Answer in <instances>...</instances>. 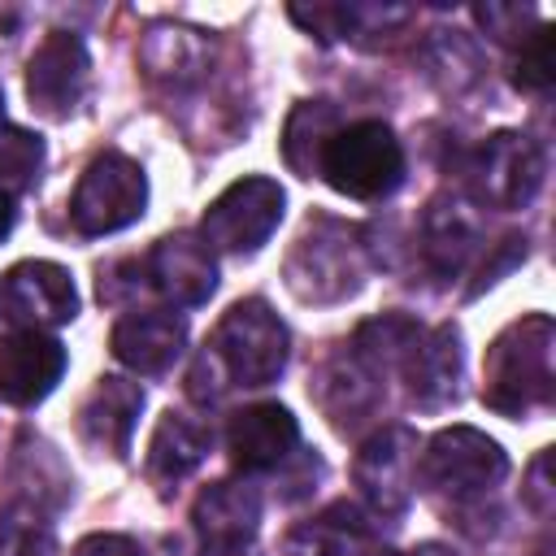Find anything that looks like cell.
Wrapping results in <instances>:
<instances>
[{
  "label": "cell",
  "mask_w": 556,
  "mask_h": 556,
  "mask_svg": "<svg viewBox=\"0 0 556 556\" xmlns=\"http://www.w3.org/2000/svg\"><path fill=\"white\" fill-rule=\"evenodd\" d=\"M291 356V334L265 300H239L222 313L213 339L191 369V395L200 404L222 400L226 387H269Z\"/></svg>",
  "instance_id": "cell-1"
},
{
  "label": "cell",
  "mask_w": 556,
  "mask_h": 556,
  "mask_svg": "<svg viewBox=\"0 0 556 556\" xmlns=\"http://www.w3.org/2000/svg\"><path fill=\"white\" fill-rule=\"evenodd\" d=\"M556 326L547 313H526L495 334L482 365V404L500 417H530L552 404L556 369H552Z\"/></svg>",
  "instance_id": "cell-2"
},
{
  "label": "cell",
  "mask_w": 556,
  "mask_h": 556,
  "mask_svg": "<svg viewBox=\"0 0 556 556\" xmlns=\"http://www.w3.org/2000/svg\"><path fill=\"white\" fill-rule=\"evenodd\" d=\"M317 178L348 200H382L404 182V143L378 117L343 122L321 148Z\"/></svg>",
  "instance_id": "cell-3"
},
{
  "label": "cell",
  "mask_w": 556,
  "mask_h": 556,
  "mask_svg": "<svg viewBox=\"0 0 556 556\" xmlns=\"http://www.w3.org/2000/svg\"><path fill=\"white\" fill-rule=\"evenodd\" d=\"M365 278V243L356 226H343L334 217L308 222V230L295 239L287 256V287L308 304L348 300Z\"/></svg>",
  "instance_id": "cell-4"
},
{
  "label": "cell",
  "mask_w": 556,
  "mask_h": 556,
  "mask_svg": "<svg viewBox=\"0 0 556 556\" xmlns=\"http://www.w3.org/2000/svg\"><path fill=\"white\" fill-rule=\"evenodd\" d=\"M417 473L434 495L465 504V500H478L504 482L508 456L491 434H482L473 426H447L417 456Z\"/></svg>",
  "instance_id": "cell-5"
},
{
  "label": "cell",
  "mask_w": 556,
  "mask_h": 556,
  "mask_svg": "<svg viewBox=\"0 0 556 556\" xmlns=\"http://www.w3.org/2000/svg\"><path fill=\"white\" fill-rule=\"evenodd\" d=\"M143 208H148V174L126 152H100L83 169L70 195V222L87 239L126 230L130 222L143 217Z\"/></svg>",
  "instance_id": "cell-6"
},
{
  "label": "cell",
  "mask_w": 556,
  "mask_h": 556,
  "mask_svg": "<svg viewBox=\"0 0 556 556\" xmlns=\"http://www.w3.org/2000/svg\"><path fill=\"white\" fill-rule=\"evenodd\" d=\"M543 174H547L543 148L526 130H495V135H486L469 152V165H465L473 200L491 204V208H526L539 195Z\"/></svg>",
  "instance_id": "cell-7"
},
{
  "label": "cell",
  "mask_w": 556,
  "mask_h": 556,
  "mask_svg": "<svg viewBox=\"0 0 556 556\" xmlns=\"http://www.w3.org/2000/svg\"><path fill=\"white\" fill-rule=\"evenodd\" d=\"M282 208H287V191L274 178H265V174L239 178L217 200H208V208L200 217V239L213 252H235V256L256 252L278 230Z\"/></svg>",
  "instance_id": "cell-8"
},
{
  "label": "cell",
  "mask_w": 556,
  "mask_h": 556,
  "mask_svg": "<svg viewBox=\"0 0 556 556\" xmlns=\"http://www.w3.org/2000/svg\"><path fill=\"white\" fill-rule=\"evenodd\" d=\"M352 478H356L361 500L378 517L404 513L413 491H417V434L408 426H400V421L374 430L356 452Z\"/></svg>",
  "instance_id": "cell-9"
},
{
  "label": "cell",
  "mask_w": 556,
  "mask_h": 556,
  "mask_svg": "<svg viewBox=\"0 0 556 556\" xmlns=\"http://www.w3.org/2000/svg\"><path fill=\"white\" fill-rule=\"evenodd\" d=\"M4 317L22 330H52L78 317V287L56 261H17L0 291Z\"/></svg>",
  "instance_id": "cell-10"
},
{
  "label": "cell",
  "mask_w": 556,
  "mask_h": 556,
  "mask_svg": "<svg viewBox=\"0 0 556 556\" xmlns=\"http://www.w3.org/2000/svg\"><path fill=\"white\" fill-rule=\"evenodd\" d=\"M91 56L74 30H52L30 52L26 65V96L43 117H70L87 91Z\"/></svg>",
  "instance_id": "cell-11"
},
{
  "label": "cell",
  "mask_w": 556,
  "mask_h": 556,
  "mask_svg": "<svg viewBox=\"0 0 556 556\" xmlns=\"http://www.w3.org/2000/svg\"><path fill=\"white\" fill-rule=\"evenodd\" d=\"M143 269H148V282L174 308H195V304H204L217 291V256L191 230H178V235L156 239L152 252H148V261H143Z\"/></svg>",
  "instance_id": "cell-12"
},
{
  "label": "cell",
  "mask_w": 556,
  "mask_h": 556,
  "mask_svg": "<svg viewBox=\"0 0 556 556\" xmlns=\"http://www.w3.org/2000/svg\"><path fill=\"white\" fill-rule=\"evenodd\" d=\"M65 365L70 356L61 339H52L48 330H13L9 339H0V400L17 408L48 400Z\"/></svg>",
  "instance_id": "cell-13"
},
{
  "label": "cell",
  "mask_w": 556,
  "mask_h": 556,
  "mask_svg": "<svg viewBox=\"0 0 556 556\" xmlns=\"http://www.w3.org/2000/svg\"><path fill=\"white\" fill-rule=\"evenodd\" d=\"M191 521L204 539V552H252L261 530V491L252 482L222 478L195 495Z\"/></svg>",
  "instance_id": "cell-14"
},
{
  "label": "cell",
  "mask_w": 556,
  "mask_h": 556,
  "mask_svg": "<svg viewBox=\"0 0 556 556\" xmlns=\"http://www.w3.org/2000/svg\"><path fill=\"white\" fill-rule=\"evenodd\" d=\"M295 443H300V421L291 417L287 404H274V400L239 408L226 426V452L243 473L278 469L295 452Z\"/></svg>",
  "instance_id": "cell-15"
},
{
  "label": "cell",
  "mask_w": 556,
  "mask_h": 556,
  "mask_svg": "<svg viewBox=\"0 0 556 556\" xmlns=\"http://www.w3.org/2000/svg\"><path fill=\"white\" fill-rule=\"evenodd\" d=\"M482 248V217L465 195H434L421 217V256L439 278H456Z\"/></svg>",
  "instance_id": "cell-16"
},
{
  "label": "cell",
  "mask_w": 556,
  "mask_h": 556,
  "mask_svg": "<svg viewBox=\"0 0 556 556\" xmlns=\"http://www.w3.org/2000/svg\"><path fill=\"white\" fill-rule=\"evenodd\" d=\"M109 348L135 374H165L187 348V321L174 308H135L117 317Z\"/></svg>",
  "instance_id": "cell-17"
},
{
  "label": "cell",
  "mask_w": 556,
  "mask_h": 556,
  "mask_svg": "<svg viewBox=\"0 0 556 556\" xmlns=\"http://www.w3.org/2000/svg\"><path fill=\"white\" fill-rule=\"evenodd\" d=\"M408 395L421 408H443L460 395V369H465V348H460V330L452 321L421 330L417 343L408 348V356L400 361Z\"/></svg>",
  "instance_id": "cell-18"
},
{
  "label": "cell",
  "mask_w": 556,
  "mask_h": 556,
  "mask_svg": "<svg viewBox=\"0 0 556 556\" xmlns=\"http://www.w3.org/2000/svg\"><path fill=\"white\" fill-rule=\"evenodd\" d=\"M143 413V387L117 374L96 378L91 395L78 408V434L91 452H109V456H126L135 421Z\"/></svg>",
  "instance_id": "cell-19"
},
{
  "label": "cell",
  "mask_w": 556,
  "mask_h": 556,
  "mask_svg": "<svg viewBox=\"0 0 556 556\" xmlns=\"http://www.w3.org/2000/svg\"><path fill=\"white\" fill-rule=\"evenodd\" d=\"M208 456V430L187 413H165L148 439V478L169 491Z\"/></svg>",
  "instance_id": "cell-20"
},
{
  "label": "cell",
  "mask_w": 556,
  "mask_h": 556,
  "mask_svg": "<svg viewBox=\"0 0 556 556\" xmlns=\"http://www.w3.org/2000/svg\"><path fill=\"white\" fill-rule=\"evenodd\" d=\"M139 61L156 83H195L208 70V43L200 30L178 26V22H156L148 26L143 43H139Z\"/></svg>",
  "instance_id": "cell-21"
},
{
  "label": "cell",
  "mask_w": 556,
  "mask_h": 556,
  "mask_svg": "<svg viewBox=\"0 0 556 556\" xmlns=\"http://www.w3.org/2000/svg\"><path fill=\"white\" fill-rule=\"evenodd\" d=\"M369 543V521L348 504H330L287 534V556H361Z\"/></svg>",
  "instance_id": "cell-22"
},
{
  "label": "cell",
  "mask_w": 556,
  "mask_h": 556,
  "mask_svg": "<svg viewBox=\"0 0 556 556\" xmlns=\"http://www.w3.org/2000/svg\"><path fill=\"white\" fill-rule=\"evenodd\" d=\"M378 395H382V378L374 374V369H365L356 356H334L330 365H326V374H321V382H317V400H321V408L330 413V421L334 426H352V421H361L374 404H378Z\"/></svg>",
  "instance_id": "cell-23"
},
{
  "label": "cell",
  "mask_w": 556,
  "mask_h": 556,
  "mask_svg": "<svg viewBox=\"0 0 556 556\" xmlns=\"http://www.w3.org/2000/svg\"><path fill=\"white\" fill-rule=\"evenodd\" d=\"M417 334H421V326H417L408 313H382V317L361 321L343 352L356 356L365 369H374V374L382 378L387 369H395V365L408 356V348L417 343Z\"/></svg>",
  "instance_id": "cell-24"
},
{
  "label": "cell",
  "mask_w": 556,
  "mask_h": 556,
  "mask_svg": "<svg viewBox=\"0 0 556 556\" xmlns=\"http://www.w3.org/2000/svg\"><path fill=\"white\" fill-rule=\"evenodd\" d=\"M339 126H343V117H339V109L330 100H300L295 113L287 117V135H282L287 165L300 178H313L317 174V161H321V148H326V139Z\"/></svg>",
  "instance_id": "cell-25"
},
{
  "label": "cell",
  "mask_w": 556,
  "mask_h": 556,
  "mask_svg": "<svg viewBox=\"0 0 556 556\" xmlns=\"http://www.w3.org/2000/svg\"><path fill=\"white\" fill-rule=\"evenodd\" d=\"M0 556H56L52 521L35 500H13L0 513Z\"/></svg>",
  "instance_id": "cell-26"
},
{
  "label": "cell",
  "mask_w": 556,
  "mask_h": 556,
  "mask_svg": "<svg viewBox=\"0 0 556 556\" xmlns=\"http://www.w3.org/2000/svg\"><path fill=\"white\" fill-rule=\"evenodd\" d=\"M39 169H43V139L22 126H0V187L9 195L26 191L35 187Z\"/></svg>",
  "instance_id": "cell-27"
},
{
  "label": "cell",
  "mask_w": 556,
  "mask_h": 556,
  "mask_svg": "<svg viewBox=\"0 0 556 556\" xmlns=\"http://www.w3.org/2000/svg\"><path fill=\"white\" fill-rule=\"evenodd\" d=\"M556 83V26L539 22L521 43L513 61V87L521 91H547Z\"/></svg>",
  "instance_id": "cell-28"
},
{
  "label": "cell",
  "mask_w": 556,
  "mask_h": 556,
  "mask_svg": "<svg viewBox=\"0 0 556 556\" xmlns=\"http://www.w3.org/2000/svg\"><path fill=\"white\" fill-rule=\"evenodd\" d=\"M473 17H478L482 30L495 35L500 43H521V39H526L521 30L534 22V13L521 9V4H482V9H473Z\"/></svg>",
  "instance_id": "cell-29"
},
{
  "label": "cell",
  "mask_w": 556,
  "mask_h": 556,
  "mask_svg": "<svg viewBox=\"0 0 556 556\" xmlns=\"http://www.w3.org/2000/svg\"><path fill=\"white\" fill-rule=\"evenodd\" d=\"M547 465H552V447H543L539 456H534V465H530V486L521 491L526 495V504L539 513V517H547L552 513V486H547Z\"/></svg>",
  "instance_id": "cell-30"
},
{
  "label": "cell",
  "mask_w": 556,
  "mask_h": 556,
  "mask_svg": "<svg viewBox=\"0 0 556 556\" xmlns=\"http://www.w3.org/2000/svg\"><path fill=\"white\" fill-rule=\"evenodd\" d=\"M70 556H143V552H139V543L126 539V534H87V539L74 543Z\"/></svg>",
  "instance_id": "cell-31"
},
{
  "label": "cell",
  "mask_w": 556,
  "mask_h": 556,
  "mask_svg": "<svg viewBox=\"0 0 556 556\" xmlns=\"http://www.w3.org/2000/svg\"><path fill=\"white\" fill-rule=\"evenodd\" d=\"M13 222H17V208H13V195L0 187V239L13 230Z\"/></svg>",
  "instance_id": "cell-32"
},
{
  "label": "cell",
  "mask_w": 556,
  "mask_h": 556,
  "mask_svg": "<svg viewBox=\"0 0 556 556\" xmlns=\"http://www.w3.org/2000/svg\"><path fill=\"white\" fill-rule=\"evenodd\" d=\"M413 556H456V552H452V547H443V543H421Z\"/></svg>",
  "instance_id": "cell-33"
},
{
  "label": "cell",
  "mask_w": 556,
  "mask_h": 556,
  "mask_svg": "<svg viewBox=\"0 0 556 556\" xmlns=\"http://www.w3.org/2000/svg\"><path fill=\"white\" fill-rule=\"evenodd\" d=\"M361 556H404V552H395V547H374V543H369Z\"/></svg>",
  "instance_id": "cell-34"
},
{
  "label": "cell",
  "mask_w": 556,
  "mask_h": 556,
  "mask_svg": "<svg viewBox=\"0 0 556 556\" xmlns=\"http://www.w3.org/2000/svg\"><path fill=\"white\" fill-rule=\"evenodd\" d=\"M0 126H4V96H0Z\"/></svg>",
  "instance_id": "cell-35"
}]
</instances>
